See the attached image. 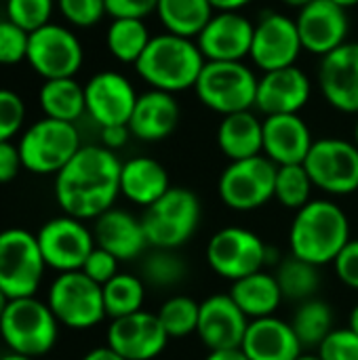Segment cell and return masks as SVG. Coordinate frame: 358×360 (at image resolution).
<instances>
[{"mask_svg": "<svg viewBox=\"0 0 358 360\" xmlns=\"http://www.w3.org/2000/svg\"><path fill=\"white\" fill-rule=\"evenodd\" d=\"M118 156L103 146H82L55 175V198L65 215L97 219L112 209L120 194Z\"/></svg>", "mask_w": 358, "mask_h": 360, "instance_id": "1", "label": "cell"}, {"mask_svg": "<svg viewBox=\"0 0 358 360\" xmlns=\"http://www.w3.org/2000/svg\"><path fill=\"white\" fill-rule=\"evenodd\" d=\"M350 243V221L333 200L319 198L302 207L289 230L291 255L314 266L333 264Z\"/></svg>", "mask_w": 358, "mask_h": 360, "instance_id": "2", "label": "cell"}, {"mask_svg": "<svg viewBox=\"0 0 358 360\" xmlns=\"http://www.w3.org/2000/svg\"><path fill=\"white\" fill-rule=\"evenodd\" d=\"M207 59L192 38L158 34L150 40L135 70L139 78L156 91L179 93L194 89Z\"/></svg>", "mask_w": 358, "mask_h": 360, "instance_id": "3", "label": "cell"}, {"mask_svg": "<svg viewBox=\"0 0 358 360\" xmlns=\"http://www.w3.org/2000/svg\"><path fill=\"white\" fill-rule=\"evenodd\" d=\"M59 335V321L49 304L36 297L11 300L2 321L0 338L11 352L38 359L53 350Z\"/></svg>", "mask_w": 358, "mask_h": 360, "instance_id": "4", "label": "cell"}, {"mask_svg": "<svg viewBox=\"0 0 358 360\" xmlns=\"http://www.w3.org/2000/svg\"><path fill=\"white\" fill-rule=\"evenodd\" d=\"M200 200L188 188L171 186L141 217L148 245L154 249H179L200 224Z\"/></svg>", "mask_w": 358, "mask_h": 360, "instance_id": "5", "label": "cell"}, {"mask_svg": "<svg viewBox=\"0 0 358 360\" xmlns=\"http://www.w3.org/2000/svg\"><path fill=\"white\" fill-rule=\"evenodd\" d=\"M260 78L243 61H207L196 84V97L209 110L228 116L255 108Z\"/></svg>", "mask_w": 358, "mask_h": 360, "instance_id": "6", "label": "cell"}, {"mask_svg": "<svg viewBox=\"0 0 358 360\" xmlns=\"http://www.w3.org/2000/svg\"><path fill=\"white\" fill-rule=\"evenodd\" d=\"M23 169L36 175H57L82 148L76 124L42 118L19 139Z\"/></svg>", "mask_w": 358, "mask_h": 360, "instance_id": "7", "label": "cell"}, {"mask_svg": "<svg viewBox=\"0 0 358 360\" xmlns=\"http://www.w3.org/2000/svg\"><path fill=\"white\" fill-rule=\"evenodd\" d=\"M44 257L36 234L21 228L0 232V291L8 300L34 297L42 276Z\"/></svg>", "mask_w": 358, "mask_h": 360, "instance_id": "8", "label": "cell"}, {"mask_svg": "<svg viewBox=\"0 0 358 360\" xmlns=\"http://www.w3.org/2000/svg\"><path fill=\"white\" fill-rule=\"evenodd\" d=\"M46 304L59 325L76 331L91 329L108 316L101 285L91 281L82 270L59 274L49 289Z\"/></svg>", "mask_w": 358, "mask_h": 360, "instance_id": "9", "label": "cell"}, {"mask_svg": "<svg viewBox=\"0 0 358 360\" xmlns=\"http://www.w3.org/2000/svg\"><path fill=\"white\" fill-rule=\"evenodd\" d=\"M276 165L264 154L232 160L219 175L217 192L232 211H255L274 198Z\"/></svg>", "mask_w": 358, "mask_h": 360, "instance_id": "10", "label": "cell"}, {"mask_svg": "<svg viewBox=\"0 0 358 360\" xmlns=\"http://www.w3.org/2000/svg\"><path fill=\"white\" fill-rule=\"evenodd\" d=\"M270 249L264 240L245 228L228 226L217 230L207 245V262L211 270L228 281H241L260 272L270 259Z\"/></svg>", "mask_w": 358, "mask_h": 360, "instance_id": "11", "label": "cell"}, {"mask_svg": "<svg viewBox=\"0 0 358 360\" xmlns=\"http://www.w3.org/2000/svg\"><path fill=\"white\" fill-rule=\"evenodd\" d=\"M314 188L331 196H348L358 190V148L340 137L317 139L304 160Z\"/></svg>", "mask_w": 358, "mask_h": 360, "instance_id": "12", "label": "cell"}, {"mask_svg": "<svg viewBox=\"0 0 358 360\" xmlns=\"http://www.w3.org/2000/svg\"><path fill=\"white\" fill-rule=\"evenodd\" d=\"M25 59L44 80L74 78L82 65L84 51L74 32L57 23H46L30 34Z\"/></svg>", "mask_w": 358, "mask_h": 360, "instance_id": "13", "label": "cell"}, {"mask_svg": "<svg viewBox=\"0 0 358 360\" xmlns=\"http://www.w3.org/2000/svg\"><path fill=\"white\" fill-rule=\"evenodd\" d=\"M36 238L44 264L59 274L82 270L87 257L95 249L93 232L82 224V219L70 215L46 221L38 230Z\"/></svg>", "mask_w": 358, "mask_h": 360, "instance_id": "14", "label": "cell"}, {"mask_svg": "<svg viewBox=\"0 0 358 360\" xmlns=\"http://www.w3.org/2000/svg\"><path fill=\"white\" fill-rule=\"evenodd\" d=\"M302 49L295 19L276 11H266L255 21L249 57L262 72L295 65Z\"/></svg>", "mask_w": 358, "mask_h": 360, "instance_id": "15", "label": "cell"}, {"mask_svg": "<svg viewBox=\"0 0 358 360\" xmlns=\"http://www.w3.org/2000/svg\"><path fill=\"white\" fill-rule=\"evenodd\" d=\"M302 46L319 57H325L346 44L350 32V19L346 8L331 0H312L300 8L295 19Z\"/></svg>", "mask_w": 358, "mask_h": 360, "instance_id": "16", "label": "cell"}, {"mask_svg": "<svg viewBox=\"0 0 358 360\" xmlns=\"http://www.w3.org/2000/svg\"><path fill=\"white\" fill-rule=\"evenodd\" d=\"M255 23L238 11H215L196 44L207 61H243L251 53Z\"/></svg>", "mask_w": 358, "mask_h": 360, "instance_id": "17", "label": "cell"}, {"mask_svg": "<svg viewBox=\"0 0 358 360\" xmlns=\"http://www.w3.org/2000/svg\"><path fill=\"white\" fill-rule=\"evenodd\" d=\"M137 97L135 86L118 72H99L84 84L87 114L101 129L129 124Z\"/></svg>", "mask_w": 358, "mask_h": 360, "instance_id": "18", "label": "cell"}, {"mask_svg": "<svg viewBox=\"0 0 358 360\" xmlns=\"http://www.w3.org/2000/svg\"><path fill=\"white\" fill-rule=\"evenodd\" d=\"M169 340L158 316L146 310L114 319L108 329V346L124 360L156 359Z\"/></svg>", "mask_w": 358, "mask_h": 360, "instance_id": "19", "label": "cell"}, {"mask_svg": "<svg viewBox=\"0 0 358 360\" xmlns=\"http://www.w3.org/2000/svg\"><path fill=\"white\" fill-rule=\"evenodd\" d=\"M319 86L331 108L358 116V42H346L323 57Z\"/></svg>", "mask_w": 358, "mask_h": 360, "instance_id": "20", "label": "cell"}, {"mask_svg": "<svg viewBox=\"0 0 358 360\" xmlns=\"http://www.w3.org/2000/svg\"><path fill=\"white\" fill-rule=\"evenodd\" d=\"M249 319L245 312L236 306V302L228 295H211L200 304V316H198V329L196 335L200 342L211 350H228V348H241Z\"/></svg>", "mask_w": 358, "mask_h": 360, "instance_id": "21", "label": "cell"}, {"mask_svg": "<svg viewBox=\"0 0 358 360\" xmlns=\"http://www.w3.org/2000/svg\"><path fill=\"white\" fill-rule=\"evenodd\" d=\"M312 84L304 70L298 65H287L281 70L264 72L257 82L255 108L266 116L276 114H300V110L310 101Z\"/></svg>", "mask_w": 358, "mask_h": 360, "instance_id": "22", "label": "cell"}, {"mask_svg": "<svg viewBox=\"0 0 358 360\" xmlns=\"http://www.w3.org/2000/svg\"><path fill=\"white\" fill-rule=\"evenodd\" d=\"M314 139L300 114H276L264 120V156L276 167L304 165Z\"/></svg>", "mask_w": 358, "mask_h": 360, "instance_id": "23", "label": "cell"}, {"mask_svg": "<svg viewBox=\"0 0 358 360\" xmlns=\"http://www.w3.org/2000/svg\"><path fill=\"white\" fill-rule=\"evenodd\" d=\"M241 350L249 360H295L304 354L291 323L276 316L251 321Z\"/></svg>", "mask_w": 358, "mask_h": 360, "instance_id": "24", "label": "cell"}, {"mask_svg": "<svg viewBox=\"0 0 358 360\" xmlns=\"http://www.w3.org/2000/svg\"><path fill=\"white\" fill-rule=\"evenodd\" d=\"M93 236L95 245L112 253L118 262H131L139 257L148 247L141 219L120 209H110L99 215L95 219Z\"/></svg>", "mask_w": 358, "mask_h": 360, "instance_id": "25", "label": "cell"}, {"mask_svg": "<svg viewBox=\"0 0 358 360\" xmlns=\"http://www.w3.org/2000/svg\"><path fill=\"white\" fill-rule=\"evenodd\" d=\"M179 116V103L173 93L150 89L137 97L129 131L141 141H160L177 129Z\"/></svg>", "mask_w": 358, "mask_h": 360, "instance_id": "26", "label": "cell"}, {"mask_svg": "<svg viewBox=\"0 0 358 360\" xmlns=\"http://www.w3.org/2000/svg\"><path fill=\"white\" fill-rule=\"evenodd\" d=\"M171 188L167 169L148 156H137L122 162L120 169V194L135 205L150 207Z\"/></svg>", "mask_w": 358, "mask_h": 360, "instance_id": "27", "label": "cell"}, {"mask_svg": "<svg viewBox=\"0 0 358 360\" xmlns=\"http://www.w3.org/2000/svg\"><path fill=\"white\" fill-rule=\"evenodd\" d=\"M217 146L230 162L264 154V120L251 110L224 116L217 127Z\"/></svg>", "mask_w": 358, "mask_h": 360, "instance_id": "28", "label": "cell"}, {"mask_svg": "<svg viewBox=\"0 0 358 360\" xmlns=\"http://www.w3.org/2000/svg\"><path fill=\"white\" fill-rule=\"evenodd\" d=\"M230 297L236 302V306L245 312L249 321L274 316L276 308L283 302V293L276 283V276L264 270L249 274L241 281H234L230 289Z\"/></svg>", "mask_w": 358, "mask_h": 360, "instance_id": "29", "label": "cell"}, {"mask_svg": "<svg viewBox=\"0 0 358 360\" xmlns=\"http://www.w3.org/2000/svg\"><path fill=\"white\" fill-rule=\"evenodd\" d=\"M38 101L46 118L72 124L87 112L84 86H80L74 78L44 80L38 93Z\"/></svg>", "mask_w": 358, "mask_h": 360, "instance_id": "30", "label": "cell"}, {"mask_svg": "<svg viewBox=\"0 0 358 360\" xmlns=\"http://www.w3.org/2000/svg\"><path fill=\"white\" fill-rule=\"evenodd\" d=\"M156 15L169 34L198 38L215 8L209 0H158Z\"/></svg>", "mask_w": 358, "mask_h": 360, "instance_id": "31", "label": "cell"}, {"mask_svg": "<svg viewBox=\"0 0 358 360\" xmlns=\"http://www.w3.org/2000/svg\"><path fill=\"white\" fill-rule=\"evenodd\" d=\"M276 283L281 287L283 300L289 302H308L314 300V295L321 289V274L319 266L308 264L304 259H298L295 255L285 257L276 268Z\"/></svg>", "mask_w": 358, "mask_h": 360, "instance_id": "32", "label": "cell"}, {"mask_svg": "<svg viewBox=\"0 0 358 360\" xmlns=\"http://www.w3.org/2000/svg\"><path fill=\"white\" fill-rule=\"evenodd\" d=\"M291 327L304 348H319L333 331V310L323 300L302 302L293 314Z\"/></svg>", "mask_w": 358, "mask_h": 360, "instance_id": "33", "label": "cell"}, {"mask_svg": "<svg viewBox=\"0 0 358 360\" xmlns=\"http://www.w3.org/2000/svg\"><path fill=\"white\" fill-rule=\"evenodd\" d=\"M150 40L143 19H112L106 34L108 51L122 63H137Z\"/></svg>", "mask_w": 358, "mask_h": 360, "instance_id": "34", "label": "cell"}, {"mask_svg": "<svg viewBox=\"0 0 358 360\" xmlns=\"http://www.w3.org/2000/svg\"><path fill=\"white\" fill-rule=\"evenodd\" d=\"M103 306L106 314L114 319H122L135 314L143 308L146 300V283L133 274H116L103 287Z\"/></svg>", "mask_w": 358, "mask_h": 360, "instance_id": "35", "label": "cell"}, {"mask_svg": "<svg viewBox=\"0 0 358 360\" xmlns=\"http://www.w3.org/2000/svg\"><path fill=\"white\" fill-rule=\"evenodd\" d=\"M188 276V266L175 249H154L141 264V281L156 289H173Z\"/></svg>", "mask_w": 358, "mask_h": 360, "instance_id": "36", "label": "cell"}, {"mask_svg": "<svg viewBox=\"0 0 358 360\" xmlns=\"http://www.w3.org/2000/svg\"><path fill=\"white\" fill-rule=\"evenodd\" d=\"M312 179L304 165H285L276 167V181H274V198L285 207L300 211L312 198Z\"/></svg>", "mask_w": 358, "mask_h": 360, "instance_id": "37", "label": "cell"}, {"mask_svg": "<svg viewBox=\"0 0 358 360\" xmlns=\"http://www.w3.org/2000/svg\"><path fill=\"white\" fill-rule=\"evenodd\" d=\"M156 316L169 338H188L198 329L200 304L188 295H175L160 306Z\"/></svg>", "mask_w": 358, "mask_h": 360, "instance_id": "38", "label": "cell"}, {"mask_svg": "<svg viewBox=\"0 0 358 360\" xmlns=\"http://www.w3.org/2000/svg\"><path fill=\"white\" fill-rule=\"evenodd\" d=\"M53 0H6V19L27 34L51 23Z\"/></svg>", "mask_w": 358, "mask_h": 360, "instance_id": "39", "label": "cell"}, {"mask_svg": "<svg viewBox=\"0 0 358 360\" xmlns=\"http://www.w3.org/2000/svg\"><path fill=\"white\" fill-rule=\"evenodd\" d=\"M23 120H25L23 99L11 89H0V141H11L21 131Z\"/></svg>", "mask_w": 358, "mask_h": 360, "instance_id": "40", "label": "cell"}, {"mask_svg": "<svg viewBox=\"0 0 358 360\" xmlns=\"http://www.w3.org/2000/svg\"><path fill=\"white\" fill-rule=\"evenodd\" d=\"M30 34L13 21H0V65H15L27 55Z\"/></svg>", "mask_w": 358, "mask_h": 360, "instance_id": "41", "label": "cell"}, {"mask_svg": "<svg viewBox=\"0 0 358 360\" xmlns=\"http://www.w3.org/2000/svg\"><path fill=\"white\" fill-rule=\"evenodd\" d=\"M61 15L76 27H91L101 21L106 11V0H57Z\"/></svg>", "mask_w": 358, "mask_h": 360, "instance_id": "42", "label": "cell"}, {"mask_svg": "<svg viewBox=\"0 0 358 360\" xmlns=\"http://www.w3.org/2000/svg\"><path fill=\"white\" fill-rule=\"evenodd\" d=\"M319 356L321 360H358V335L348 327L333 329L319 346Z\"/></svg>", "mask_w": 358, "mask_h": 360, "instance_id": "43", "label": "cell"}, {"mask_svg": "<svg viewBox=\"0 0 358 360\" xmlns=\"http://www.w3.org/2000/svg\"><path fill=\"white\" fill-rule=\"evenodd\" d=\"M118 264L120 262L112 253H108L106 249H101V247L95 245V249L91 251V255L87 257V262L82 266V272L91 281H95L97 285L103 287L106 283H110L118 274Z\"/></svg>", "mask_w": 358, "mask_h": 360, "instance_id": "44", "label": "cell"}, {"mask_svg": "<svg viewBox=\"0 0 358 360\" xmlns=\"http://www.w3.org/2000/svg\"><path fill=\"white\" fill-rule=\"evenodd\" d=\"M158 0H106V11L112 19H146L156 13Z\"/></svg>", "mask_w": 358, "mask_h": 360, "instance_id": "45", "label": "cell"}, {"mask_svg": "<svg viewBox=\"0 0 358 360\" xmlns=\"http://www.w3.org/2000/svg\"><path fill=\"white\" fill-rule=\"evenodd\" d=\"M338 278L358 291V238H350V243L342 249V253L333 262Z\"/></svg>", "mask_w": 358, "mask_h": 360, "instance_id": "46", "label": "cell"}, {"mask_svg": "<svg viewBox=\"0 0 358 360\" xmlns=\"http://www.w3.org/2000/svg\"><path fill=\"white\" fill-rule=\"evenodd\" d=\"M21 167L23 162L19 154V146L11 141H0V184L13 181Z\"/></svg>", "mask_w": 358, "mask_h": 360, "instance_id": "47", "label": "cell"}, {"mask_svg": "<svg viewBox=\"0 0 358 360\" xmlns=\"http://www.w3.org/2000/svg\"><path fill=\"white\" fill-rule=\"evenodd\" d=\"M131 137V131H129V124H114V127H103L101 129V141H103V148L108 150H118L122 148Z\"/></svg>", "mask_w": 358, "mask_h": 360, "instance_id": "48", "label": "cell"}, {"mask_svg": "<svg viewBox=\"0 0 358 360\" xmlns=\"http://www.w3.org/2000/svg\"><path fill=\"white\" fill-rule=\"evenodd\" d=\"M205 360H249L241 348H228V350H211Z\"/></svg>", "mask_w": 358, "mask_h": 360, "instance_id": "49", "label": "cell"}, {"mask_svg": "<svg viewBox=\"0 0 358 360\" xmlns=\"http://www.w3.org/2000/svg\"><path fill=\"white\" fill-rule=\"evenodd\" d=\"M82 360H124L118 352H114L110 346H103V348H95L91 350L89 354H84Z\"/></svg>", "mask_w": 358, "mask_h": 360, "instance_id": "50", "label": "cell"}, {"mask_svg": "<svg viewBox=\"0 0 358 360\" xmlns=\"http://www.w3.org/2000/svg\"><path fill=\"white\" fill-rule=\"evenodd\" d=\"M209 2L215 11H238L241 13V8H245L253 0H209Z\"/></svg>", "mask_w": 358, "mask_h": 360, "instance_id": "51", "label": "cell"}, {"mask_svg": "<svg viewBox=\"0 0 358 360\" xmlns=\"http://www.w3.org/2000/svg\"><path fill=\"white\" fill-rule=\"evenodd\" d=\"M348 329H352L354 333L358 335V304L352 308L350 312V319H348Z\"/></svg>", "mask_w": 358, "mask_h": 360, "instance_id": "52", "label": "cell"}, {"mask_svg": "<svg viewBox=\"0 0 358 360\" xmlns=\"http://www.w3.org/2000/svg\"><path fill=\"white\" fill-rule=\"evenodd\" d=\"M281 2H285L287 6H295V8H302V6L310 4L312 0H281Z\"/></svg>", "mask_w": 358, "mask_h": 360, "instance_id": "53", "label": "cell"}, {"mask_svg": "<svg viewBox=\"0 0 358 360\" xmlns=\"http://www.w3.org/2000/svg\"><path fill=\"white\" fill-rule=\"evenodd\" d=\"M331 2H335L338 6H342V8H350V6H357L358 4V0H331Z\"/></svg>", "mask_w": 358, "mask_h": 360, "instance_id": "54", "label": "cell"}, {"mask_svg": "<svg viewBox=\"0 0 358 360\" xmlns=\"http://www.w3.org/2000/svg\"><path fill=\"white\" fill-rule=\"evenodd\" d=\"M8 302H11V300H8V297H6V295L0 291V321H2V314H4V310H6Z\"/></svg>", "mask_w": 358, "mask_h": 360, "instance_id": "55", "label": "cell"}, {"mask_svg": "<svg viewBox=\"0 0 358 360\" xmlns=\"http://www.w3.org/2000/svg\"><path fill=\"white\" fill-rule=\"evenodd\" d=\"M0 360H36V359H30V356H21V354H15V352H11V354L2 356Z\"/></svg>", "mask_w": 358, "mask_h": 360, "instance_id": "56", "label": "cell"}, {"mask_svg": "<svg viewBox=\"0 0 358 360\" xmlns=\"http://www.w3.org/2000/svg\"><path fill=\"white\" fill-rule=\"evenodd\" d=\"M295 360H321L319 354H300Z\"/></svg>", "mask_w": 358, "mask_h": 360, "instance_id": "57", "label": "cell"}, {"mask_svg": "<svg viewBox=\"0 0 358 360\" xmlns=\"http://www.w3.org/2000/svg\"><path fill=\"white\" fill-rule=\"evenodd\" d=\"M354 143H357V148H358V118H357V127H354Z\"/></svg>", "mask_w": 358, "mask_h": 360, "instance_id": "58", "label": "cell"}, {"mask_svg": "<svg viewBox=\"0 0 358 360\" xmlns=\"http://www.w3.org/2000/svg\"><path fill=\"white\" fill-rule=\"evenodd\" d=\"M0 359H2V356H0Z\"/></svg>", "mask_w": 358, "mask_h": 360, "instance_id": "59", "label": "cell"}]
</instances>
